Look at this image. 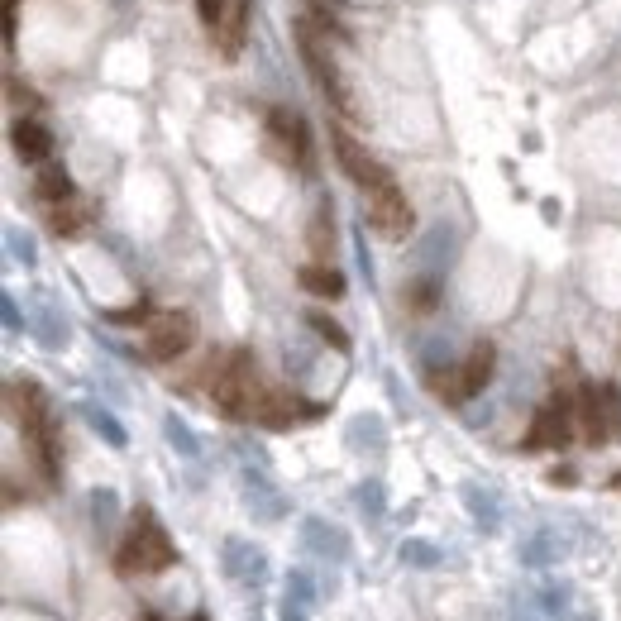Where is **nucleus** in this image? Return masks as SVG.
<instances>
[{
	"mask_svg": "<svg viewBox=\"0 0 621 621\" xmlns=\"http://www.w3.org/2000/svg\"><path fill=\"white\" fill-rule=\"evenodd\" d=\"M5 397H10V411H15V421H20L29 450L39 459L43 483H58V478H63V430H58V416H53V402H48L43 383L15 378V383L5 387Z\"/></svg>",
	"mask_w": 621,
	"mask_h": 621,
	"instance_id": "obj_1",
	"label": "nucleus"
},
{
	"mask_svg": "<svg viewBox=\"0 0 621 621\" xmlns=\"http://www.w3.org/2000/svg\"><path fill=\"white\" fill-rule=\"evenodd\" d=\"M177 564V545L172 536L163 531V521L149 512V507H139L134 521H129L125 540H120V550H115V569L134 579V574H163Z\"/></svg>",
	"mask_w": 621,
	"mask_h": 621,
	"instance_id": "obj_2",
	"label": "nucleus"
},
{
	"mask_svg": "<svg viewBox=\"0 0 621 621\" xmlns=\"http://www.w3.org/2000/svg\"><path fill=\"white\" fill-rule=\"evenodd\" d=\"M215 411L225 421H254L258 402H263V383H258V359L249 349H235L225 368L215 373Z\"/></svg>",
	"mask_w": 621,
	"mask_h": 621,
	"instance_id": "obj_3",
	"label": "nucleus"
},
{
	"mask_svg": "<svg viewBox=\"0 0 621 621\" xmlns=\"http://www.w3.org/2000/svg\"><path fill=\"white\" fill-rule=\"evenodd\" d=\"M297 48H301V63H306V72L316 77V86H321L325 96H330L344 115H359V106H354V91H349V82L340 77L335 58L321 48V39H316V24H311V20H297Z\"/></svg>",
	"mask_w": 621,
	"mask_h": 621,
	"instance_id": "obj_4",
	"label": "nucleus"
},
{
	"mask_svg": "<svg viewBox=\"0 0 621 621\" xmlns=\"http://www.w3.org/2000/svg\"><path fill=\"white\" fill-rule=\"evenodd\" d=\"M493 368H497V349H493L488 340H478V344L469 349V359H464L459 368H450V373H445V378L435 383V392H440L445 402H454V407H459V402L478 397L483 387L493 383Z\"/></svg>",
	"mask_w": 621,
	"mask_h": 621,
	"instance_id": "obj_5",
	"label": "nucleus"
},
{
	"mask_svg": "<svg viewBox=\"0 0 621 621\" xmlns=\"http://www.w3.org/2000/svg\"><path fill=\"white\" fill-rule=\"evenodd\" d=\"M196 344V321L187 311H158L144 330V354L153 364H172Z\"/></svg>",
	"mask_w": 621,
	"mask_h": 621,
	"instance_id": "obj_6",
	"label": "nucleus"
},
{
	"mask_svg": "<svg viewBox=\"0 0 621 621\" xmlns=\"http://www.w3.org/2000/svg\"><path fill=\"white\" fill-rule=\"evenodd\" d=\"M268 139H273V149H278L287 163H297L301 172L316 168V139H311V125L301 120L297 110H287V106L268 110Z\"/></svg>",
	"mask_w": 621,
	"mask_h": 621,
	"instance_id": "obj_7",
	"label": "nucleus"
},
{
	"mask_svg": "<svg viewBox=\"0 0 621 621\" xmlns=\"http://www.w3.org/2000/svg\"><path fill=\"white\" fill-rule=\"evenodd\" d=\"M368 196V225L378 230L383 239H407L411 225H416V215H411V201L407 192L397 187V177H387L383 187H373Z\"/></svg>",
	"mask_w": 621,
	"mask_h": 621,
	"instance_id": "obj_8",
	"label": "nucleus"
},
{
	"mask_svg": "<svg viewBox=\"0 0 621 621\" xmlns=\"http://www.w3.org/2000/svg\"><path fill=\"white\" fill-rule=\"evenodd\" d=\"M574 402L569 397H550L545 407L531 416V430H526V440H521V450H564L569 440H574Z\"/></svg>",
	"mask_w": 621,
	"mask_h": 621,
	"instance_id": "obj_9",
	"label": "nucleus"
},
{
	"mask_svg": "<svg viewBox=\"0 0 621 621\" xmlns=\"http://www.w3.org/2000/svg\"><path fill=\"white\" fill-rule=\"evenodd\" d=\"M220 569H225V579L239 583V588H263L268 574H273L263 545H254V540H244V536H230L220 545Z\"/></svg>",
	"mask_w": 621,
	"mask_h": 621,
	"instance_id": "obj_10",
	"label": "nucleus"
},
{
	"mask_svg": "<svg viewBox=\"0 0 621 621\" xmlns=\"http://www.w3.org/2000/svg\"><path fill=\"white\" fill-rule=\"evenodd\" d=\"M330 144H335V158H340V168H344V177L354 182V187H364V192H373V187H383L392 172L373 158V153L349 134V129H330Z\"/></svg>",
	"mask_w": 621,
	"mask_h": 621,
	"instance_id": "obj_11",
	"label": "nucleus"
},
{
	"mask_svg": "<svg viewBox=\"0 0 621 621\" xmlns=\"http://www.w3.org/2000/svg\"><path fill=\"white\" fill-rule=\"evenodd\" d=\"M321 416H325L321 402H306V397H292V392H263L254 421L263 430H292L301 421H321Z\"/></svg>",
	"mask_w": 621,
	"mask_h": 621,
	"instance_id": "obj_12",
	"label": "nucleus"
},
{
	"mask_svg": "<svg viewBox=\"0 0 621 621\" xmlns=\"http://www.w3.org/2000/svg\"><path fill=\"white\" fill-rule=\"evenodd\" d=\"M239 493H244L249 516L263 521V526H278L282 516H287V497L273 488V478H268L263 469H244V473H239Z\"/></svg>",
	"mask_w": 621,
	"mask_h": 621,
	"instance_id": "obj_13",
	"label": "nucleus"
},
{
	"mask_svg": "<svg viewBox=\"0 0 621 621\" xmlns=\"http://www.w3.org/2000/svg\"><path fill=\"white\" fill-rule=\"evenodd\" d=\"M297 540H301V550H306L311 559H321V564H344V559L354 555L349 536H344L340 526H330L325 516H306V521H301V531H297Z\"/></svg>",
	"mask_w": 621,
	"mask_h": 621,
	"instance_id": "obj_14",
	"label": "nucleus"
},
{
	"mask_svg": "<svg viewBox=\"0 0 621 621\" xmlns=\"http://www.w3.org/2000/svg\"><path fill=\"white\" fill-rule=\"evenodd\" d=\"M29 335H34V340H39L48 354H58V349L67 344V335H72V330H67L63 306L48 297L43 287L34 292V297H29Z\"/></svg>",
	"mask_w": 621,
	"mask_h": 621,
	"instance_id": "obj_15",
	"label": "nucleus"
},
{
	"mask_svg": "<svg viewBox=\"0 0 621 621\" xmlns=\"http://www.w3.org/2000/svg\"><path fill=\"white\" fill-rule=\"evenodd\" d=\"M249 20H254V0H225V10H220V20H215V29H211L220 58H239V53H244Z\"/></svg>",
	"mask_w": 621,
	"mask_h": 621,
	"instance_id": "obj_16",
	"label": "nucleus"
},
{
	"mask_svg": "<svg viewBox=\"0 0 621 621\" xmlns=\"http://www.w3.org/2000/svg\"><path fill=\"white\" fill-rule=\"evenodd\" d=\"M574 416H579V430L588 445H607V440H612V421H607V407H602V387H593V383L579 387Z\"/></svg>",
	"mask_w": 621,
	"mask_h": 621,
	"instance_id": "obj_17",
	"label": "nucleus"
},
{
	"mask_svg": "<svg viewBox=\"0 0 621 621\" xmlns=\"http://www.w3.org/2000/svg\"><path fill=\"white\" fill-rule=\"evenodd\" d=\"M521 564L526 569H555L559 559L569 555V536L564 531H555V526H545V531H531V536L521 540Z\"/></svg>",
	"mask_w": 621,
	"mask_h": 621,
	"instance_id": "obj_18",
	"label": "nucleus"
},
{
	"mask_svg": "<svg viewBox=\"0 0 621 621\" xmlns=\"http://www.w3.org/2000/svg\"><path fill=\"white\" fill-rule=\"evenodd\" d=\"M459 497H464V512L473 516V526H478L483 536H497V531H502V497H497L493 488H483V483H464Z\"/></svg>",
	"mask_w": 621,
	"mask_h": 621,
	"instance_id": "obj_19",
	"label": "nucleus"
},
{
	"mask_svg": "<svg viewBox=\"0 0 621 621\" xmlns=\"http://www.w3.org/2000/svg\"><path fill=\"white\" fill-rule=\"evenodd\" d=\"M311 607H316V579H311L306 569H292L287 583H282L278 617L282 621H311Z\"/></svg>",
	"mask_w": 621,
	"mask_h": 621,
	"instance_id": "obj_20",
	"label": "nucleus"
},
{
	"mask_svg": "<svg viewBox=\"0 0 621 621\" xmlns=\"http://www.w3.org/2000/svg\"><path fill=\"white\" fill-rule=\"evenodd\" d=\"M344 445L354 454H383L387 450V421L378 411H359V416L344 426Z\"/></svg>",
	"mask_w": 621,
	"mask_h": 621,
	"instance_id": "obj_21",
	"label": "nucleus"
},
{
	"mask_svg": "<svg viewBox=\"0 0 621 621\" xmlns=\"http://www.w3.org/2000/svg\"><path fill=\"white\" fill-rule=\"evenodd\" d=\"M10 149L20 153L24 163H48L53 134H48V125H39V120H15V125H10Z\"/></svg>",
	"mask_w": 621,
	"mask_h": 621,
	"instance_id": "obj_22",
	"label": "nucleus"
},
{
	"mask_svg": "<svg viewBox=\"0 0 621 621\" xmlns=\"http://www.w3.org/2000/svg\"><path fill=\"white\" fill-rule=\"evenodd\" d=\"M306 249L316 254V263H325L330 249H335V206H330V196H321V201H316V211H311V225H306Z\"/></svg>",
	"mask_w": 621,
	"mask_h": 621,
	"instance_id": "obj_23",
	"label": "nucleus"
},
{
	"mask_svg": "<svg viewBox=\"0 0 621 621\" xmlns=\"http://www.w3.org/2000/svg\"><path fill=\"white\" fill-rule=\"evenodd\" d=\"M297 282L311 292V297H344V273L340 268H330V263H306L297 273Z\"/></svg>",
	"mask_w": 621,
	"mask_h": 621,
	"instance_id": "obj_24",
	"label": "nucleus"
},
{
	"mask_svg": "<svg viewBox=\"0 0 621 621\" xmlns=\"http://www.w3.org/2000/svg\"><path fill=\"white\" fill-rule=\"evenodd\" d=\"M77 411H82V421H86L91 430H96L101 440H106L110 450H125V445H129V430L120 426V421H115V416H110V411L101 407V402H82Z\"/></svg>",
	"mask_w": 621,
	"mask_h": 621,
	"instance_id": "obj_25",
	"label": "nucleus"
},
{
	"mask_svg": "<svg viewBox=\"0 0 621 621\" xmlns=\"http://www.w3.org/2000/svg\"><path fill=\"white\" fill-rule=\"evenodd\" d=\"M91 220V211H86L82 201H53V211H48V230L58 239H72V235H82V225Z\"/></svg>",
	"mask_w": 621,
	"mask_h": 621,
	"instance_id": "obj_26",
	"label": "nucleus"
},
{
	"mask_svg": "<svg viewBox=\"0 0 621 621\" xmlns=\"http://www.w3.org/2000/svg\"><path fill=\"white\" fill-rule=\"evenodd\" d=\"M91 526H96L101 540L115 536V526H120V493L115 488H96L91 493Z\"/></svg>",
	"mask_w": 621,
	"mask_h": 621,
	"instance_id": "obj_27",
	"label": "nucleus"
},
{
	"mask_svg": "<svg viewBox=\"0 0 621 621\" xmlns=\"http://www.w3.org/2000/svg\"><path fill=\"white\" fill-rule=\"evenodd\" d=\"M34 196L39 201H67L72 196V177H67L63 163H39V177H34Z\"/></svg>",
	"mask_w": 621,
	"mask_h": 621,
	"instance_id": "obj_28",
	"label": "nucleus"
},
{
	"mask_svg": "<svg viewBox=\"0 0 621 621\" xmlns=\"http://www.w3.org/2000/svg\"><path fill=\"white\" fill-rule=\"evenodd\" d=\"M536 602H540V612L550 621H569V602H574V588L564 579H545L536 588Z\"/></svg>",
	"mask_w": 621,
	"mask_h": 621,
	"instance_id": "obj_29",
	"label": "nucleus"
},
{
	"mask_svg": "<svg viewBox=\"0 0 621 621\" xmlns=\"http://www.w3.org/2000/svg\"><path fill=\"white\" fill-rule=\"evenodd\" d=\"M163 435H168V445L182 454V459H192V464L201 459V440H196L192 426H187V421H182L177 411H168V416H163Z\"/></svg>",
	"mask_w": 621,
	"mask_h": 621,
	"instance_id": "obj_30",
	"label": "nucleus"
},
{
	"mask_svg": "<svg viewBox=\"0 0 621 621\" xmlns=\"http://www.w3.org/2000/svg\"><path fill=\"white\" fill-rule=\"evenodd\" d=\"M354 507H359L364 521H383L387 516V488L378 483V478H364V483L354 488Z\"/></svg>",
	"mask_w": 621,
	"mask_h": 621,
	"instance_id": "obj_31",
	"label": "nucleus"
},
{
	"mask_svg": "<svg viewBox=\"0 0 621 621\" xmlns=\"http://www.w3.org/2000/svg\"><path fill=\"white\" fill-rule=\"evenodd\" d=\"M407 306L416 311V316H430L435 306H440V278L435 273H426V278H416L407 287Z\"/></svg>",
	"mask_w": 621,
	"mask_h": 621,
	"instance_id": "obj_32",
	"label": "nucleus"
},
{
	"mask_svg": "<svg viewBox=\"0 0 621 621\" xmlns=\"http://www.w3.org/2000/svg\"><path fill=\"white\" fill-rule=\"evenodd\" d=\"M450 254H454V235L445 230V225H435V230H430V239H426V249H421V263H426L430 273H435L440 263L450 268Z\"/></svg>",
	"mask_w": 621,
	"mask_h": 621,
	"instance_id": "obj_33",
	"label": "nucleus"
},
{
	"mask_svg": "<svg viewBox=\"0 0 621 621\" xmlns=\"http://www.w3.org/2000/svg\"><path fill=\"white\" fill-rule=\"evenodd\" d=\"M397 555H402V564H407V569H440V545H430V540H402V550H397Z\"/></svg>",
	"mask_w": 621,
	"mask_h": 621,
	"instance_id": "obj_34",
	"label": "nucleus"
},
{
	"mask_svg": "<svg viewBox=\"0 0 621 621\" xmlns=\"http://www.w3.org/2000/svg\"><path fill=\"white\" fill-rule=\"evenodd\" d=\"M306 325H311V330H316V335H321V340L330 344L335 354H349V335H344L340 321H330L325 311H306Z\"/></svg>",
	"mask_w": 621,
	"mask_h": 621,
	"instance_id": "obj_35",
	"label": "nucleus"
},
{
	"mask_svg": "<svg viewBox=\"0 0 621 621\" xmlns=\"http://www.w3.org/2000/svg\"><path fill=\"white\" fill-rule=\"evenodd\" d=\"M5 249H10V258H15V263H24V268H34V263H39L34 235H24L20 225H5Z\"/></svg>",
	"mask_w": 621,
	"mask_h": 621,
	"instance_id": "obj_36",
	"label": "nucleus"
},
{
	"mask_svg": "<svg viewBox=\"0 0 621 621\" xmlns=\"http://www.w3.org/2000/svg\"><path fill=\"white\" fill-rule=\"evenodd\" d=\"M110 325H139V321H153V306L149 301H134V306H120V311H101Z\"/></svg>",
	"mask_w": 621,
	"mask_h": 621,
	"instance_id": "obj_37",
	"label": "nucleus"
},
{
	"mask_svg": "<svg viewBox=\"0 0 621 621\" xmlns=\"http://www.w3.org/2000/svg\"><path fill=\"white\" fill-rule=\"evenodd\" d=\"M602 387V407H607V421H612V440H621V392L617 383H598Z\"/></svg>",
	"mask_w": 621,
	"mask_h": 621,
	"instance_id": "obj_38",
	"label": "nucleus"
},
{
	"mask_svg": "<svg viewBox=\"0 0 621 621\" xmlns=\"http://www.w3.org/2000/svg\"><path fill=\"white\" fill-rule=\"evenodd\" d=\"M0 316H5V330H10V335H20V330H29V316H20V301L10 297V292L0 297Z\"/></svg>",
	"mask_w": 621,
	"mask_h": 621,
	"instance_id": "obj_39",
	"label": "nucleus"
},
{
	"mask_svg": "<svg viewBox=\"0 0 621 621\" xmlns=\"http://www.w3.org/2000/svg\"><path fill=\"white\" fill-rule=\"evenodd\" d=\"M512 621H550V617L540 612L536 593H526V598H516V602H512Z\"/></svg>",
	"mask_w": 621,
	"mask_h": 621,
	"instance_id": "obj_40",
	"label": "nucleus"
},
{
	"mask_svg": "<svg viewBox=\"0 0 621 621\" xmlns=\"http://www.w3.org/2000/svg\"><path fill=\"white\" fill-rule=\"evenodd\" d=\"M15 34H20V0H5V48H15Z\"/></svg>",
	"mask_w": 621,
	"mask_h": 621,
	"instance_id": "obj_41",
	"label": "nucleus"
},
{
	"mask_svg": "<svg viewBox=\"0 0 621 621\" xmlns=\"http://www.w3.org/2000/svg\"><path fill=\"white\" fill-rule=\"evenodd\" d=\"M220 10H225V0H196V15H201V24H206V29H215Z\"/></svg>",
	"mask_w": 621,
	"mask_h": 621,
	"instance_id": "obj_42",
	"label": "nucleus"
},
{
	"mask_svg": "<svg viewBox=\"0 0 621 621\" xmlns=\"http://www.w3.org/2000/svg\"><path fill=\"white\" fill-rule=\"evenodd\" d=\"M354 249H359V273L368 278V287H373V258H368V244H364V230L354 235Z\"/></svg>",
	"mask_w": 621,
	"mask_h": 621,
	"instance_id": "obj_43",
	"label": "nucleus"
},
{
	"mask_svg": "<svg viewBox=\"0 0 621 621\" xmlns=\"http://www.w3.org/2000/svg\"><path fill=\"white\" fill-rule=\"evenodd\" d=\"M10 101H34V91H29V86H20L15 77H10Z\"/></svg>",
	"mask_w": 621,
	"mask_h": 621,
	"instance_id": "obj_44",
	"label": "nucleus"
},
{
	"mask_svg": "<svg viewBox=\"0 0 621 621\" xmlns=\"http://www.w3.org/2000/svg\"><path fill=\"white\" fill-rule=\"evenodd\" d=\"M550 483H555V488H559V483L569 488V483H574V469H555V473H550Z\"/></svg>",
	"mask_w": 621,
	"mask_h": 621,
	"instance_id": "obj_45",
	"label": "nucleus"
},
{
	"mask_svg": "<svg viewBox=\"0 0 621 621\" xmlns=\"http://www.w3.org/2000/svg\"><path fill=\"white\" fill-rule=\"evenodd\" d=\"M574 621H598V617H593V612H579V617H574Z\"/></svg>",
	"mask_w": 621,
	"mask_h": 621,
	"instance_id": "obj_46",
	"label": "nucleus"
},
{
	"mask_svg": "<svg viewBox=\"0 0 621 621\" xmlns=\"http://www.w3.org/2000/svg\"><path fill=\"white\" fill-rule=\"evenodd\" d=\"M192 621H211V617H206V612H196V617Z\"/></svg>",
	"mask_w": 621,
	"mask_h": 621,
	"instance_id": "obj_47",
	"label": "nucleus"
},
{
	"mask_svg": "<svg viewBox=\"0 0 621 621\" xmlns=\"http://www.w3.org/2000/svg\"><path fill=\"white\" fill-rule=\"evenodd\" d=\"M254 621H258V617H254Z\"/></svg>",
	"mask_w": 621,
	"mask_h": 621,
	"instance_id": "obj_48",
	"label": "nucleus"
}]
</instances>
